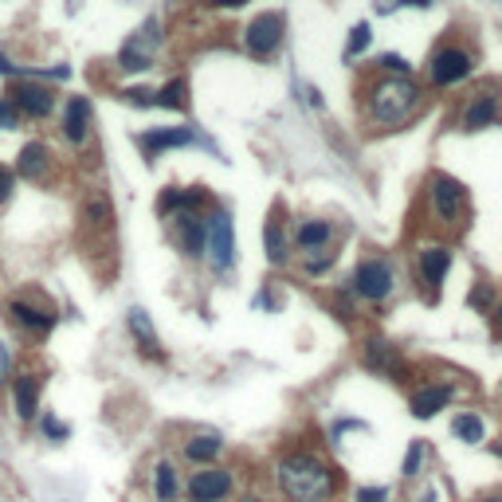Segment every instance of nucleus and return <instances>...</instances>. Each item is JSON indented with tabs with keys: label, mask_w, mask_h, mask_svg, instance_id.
<instances>
[{
	"label": "nucleus",
	"mask_w": 502,
	"mask_h": 502,
	"mask_svg": "<svg viewBox=\"0 0 502 502\" xmlns=\"http://www.w3.org/2000/svg\"><path fill=\"white\" fill-rule=\"evenodd\" d=\"M333 263H338V251H326V255H310V259H299V267L307 279H322Z\"/></svg>",
	"instance_id": "obj_37"
},
{
	"label": "nucleus",
	"mask_w": 502,
	"mask_h": 502,
	"mask_svg": "<svg viewBox=\"0 0 502 502\" xmlns=\"http://www.w3.org/2000/svg\"><path fill=\"white\" fill-rule=\"evenodd\" d=\"M451 400H456V385H451V381H424V385H412L408 412L416 420H432L440 408H448Z\"/></svg>",
	"instance_id": "obj_24"
},
{
	"label": "nucleus",
	"mask_w": 502,
	"mask_h": 502,
	"mask_svg": "<svg viewBox=\"0 0 502 502\" xmlns=\"http://www.w3.org/2000/svg\"><path fill=\"white\" fill-rule=\"evenodd\" d=\"M451 436H456L459 444H483L487 440V420L479 416V412H459V416L451 420Z\"/></svg>",
	"instance_id": "obj_29"
},
{
	"label": "nucleus",
	"mask_w": 502,
	"mask_h": 502,
	"mask_svg": "<svg viewBox=\"0 0 502 502\" xmlns=\"http://www.w3.org/2000/svg\"><path fill=\"white\" fill-rule=\"evenodd\" d=\"M39 436L44 440H52V444H63L67 436H71V424H67V420H59L55 412H39Z\"/></svg>",
	"instance_id": "obj_33"
},
{
	"label": "nucleus",
	"mask_w": 502,
	"mask_h": 502,
	"mask_svg": "<svg viewBox=\"0 0 502 502\" xmlns=\"http://www.w3.org/2000/svg\"><path fill=\"white\" fill-rule=\"evenodd\" d=\"M251 307H259V310H275V307H279V299H275V283H263L259 294L251 299Z\"/></svg>",
	"instance_id": "obj_41"
},
{
	"label": "nucleus",
	"mask_w": 502,
	"mask_h": 502,
	"mask_svg": "<svg viewBox=\"0 0 502 502\" xmlns=\"http://www.w3.org/2000/svg\"><path fill=\"white\" fill-rule=\"evenodd\" d=\"M248 0H204V8H224V12H232V8H243Z\"/></svg>",
	"instance_id": "obj_43"
},
{
	"label": "nucleus",
	"mask_w": 502,
	"mask_h": 502,
	"mask_svg": "<svg viewBox=\"0 0 502 502\" xmlns=\"http://www.w3.org/2000/svg\"><path fill=\"white\" fill-rule=\"evenodd\" d=\"M232 502H271L267 495H255V490H248V495H240V498H232Z\"/></svg>",
	"instance_id": "obj_49"
},
{
	"label": "nucleus",
	"mask_w": 502,
	"mask_h": 502,
	"mask_svg": "<svg viewBox=\"0 0 502 502\" xmlns=\"http://www.w3.org/2000/svg\"><path fill=\"white\" fill-rule=\"evenodd\" d=\"M475 67H479V52L471 44H464V39H440L424 63V75L432 91H451V86H464L475 75Z\"/></svg>",
	"instance_id": "obj_4"
},
{
	"label": "nucleus",
	"mask_w": 502,
	"mask_h": 502,
	"mask_svg": "<svg viewBox=\"0 0 502 502\" xmlns=\"http://www.w3.org/2000/svg\"><path fill=\"white\" fill-rule=\"evenodd\" d=\"M16 177L28 185H52L59 177V157L47 142H39V137H32V142H24L16 150Z\"/></svg>",
	"instance_id": "obj_18"
},
{
	"label": "nucleus",
	"mask_w": 502,
	"mask_h": 502,
	"mask_svg": "<svg viewBox=\"0 0 502 502\" xmlns=\"http://www.w3.org/2000/svg\"><path fill=\"white\" fill-rule=\"evenodd\" d=\"M8 400L20 424H36L44 412V373L39 369H16L8 377Z\"/></svg>",
	"instance_id": "obj_15"
},
{
	"label": "nucleus",
	"mask_w": 502,
	"mask_h": 502,
	"mask_svg": "<svg viewBox=\"0 0 502 502\" xmlns=\"http://www.w3.org/2000/svg\"><path fill=\"white\" fill-rule=\"evenodd\" d=\"M424 459H428V444L424 440H412L405 459H400V475H405V483H412V479L424 475Z\"/></svg>",
	"instance_id": "obj_30"
},
{
	"label": "nucleus",
	"mask_w": 502,
	"mask_h": 502,
	"mask_svg": "<svg viewBox=\"0 0 502 502\" xmlns=\"http://www.w3.org/2000/svg\"><path fill=\"white\" fill-rule=\"evenodd\" d=\"M12 373H16V353H12V346H8L4 338H0V385H8Z\"/></svg>",
	"instance_id": "obj_40"
},
{
	"label": "nucleus",
	"mask_w": 502,
	"mask_h": 502,
	"mask_svg": "<svg viewBox=\"0 0 502 502\" xmlns=\"http://www.w3.org/2000/svg\"><path fill=\"white\" fill-rule=\"evenodd\" d=\"M428 91L416 83V75H381L373 71L366 83H358V111L366 130L373 134H392L424 111Z\"/></svg>",
	"instance_id": "obj_1"
},
{
	"label": "nucleus",
	"mask_w": 502,
	"mask_h": 502,
	"mask_svg": "<svg viewBox=\"0 0 502 502\" xmlns=\"http://www.w3.org/2000/svg\"><path fill=\"white\" fill-rule=\"evenodd\" d=\"M150 490H153V502H181L185 498V479H181V471H177L173 459H157L153 464Z\"/></svg>",
	"instance_id": "obj_27"
},
{
	"label": "nucleus",
	"mask_w": 502,
	"mask_h": 502,
	"mask_svg": "<svg viewBox=\"0 0 502 502\" xmlns=\"http://www.w3.org/2000/svg\"><path fill=\"white\" fill-rule=\"evenodd\" d=\"M212 209V196L209 189H201V185H165L161 193H157V216L161 220H173V216H185V212H209Z\"/></svg>",
	"instance_id": "obj_20"
},
{
	"label": "nucleus",
	"mask_w": 502,
	"mask_h": 502,
	"mask_svg": "<svg viewBox=\"0 0 502 502\" xmlns=\"http://www.w3.org/2000/svg\"><path fill=\"white\" fill-rule=\"evenodd\" d=\"M16 181H20V177H16V169H12V165H4V161H0V209H4V204L16 196Z\"/></svg>",
	"instance_id": "obj_39"
},
{
	"label": "nucleus",
	"mask_w": 502,
	"mask_h": 502,
	"mask_svg": "<svg viewBox=\"0 0 502 502\" xmlns=\"http://www.w3.org/2000/svg\"><path fill=\"white\" fill-rule=\"evenodd\" d=\"M204 263L212 275H228L235 267V224L228 209H209V243H204Z\"/></svg>",
	"instance_id": "obj_11"
},
{
	"label": "nucleus",
	"mask_w": 502,
	"mask_h": 502,
	"mask_svg": "<svg viewBox=\"0 0 502 502\" xmlns=\"http://www.w3.org/2000/svg\"><path fill=\"white\" fill-rule=\"evenodd\" d=\"M291 243L299 259H310V255H326L338 248V224L326 220V216H302L291 228Z\"/></svg>",
	"instance_id": "obj_16"
},
{
	"label": "nucleus",
	"mask_w": 502,
	"mask_h": 502,
	"mask_svg": "<svg viewBox=\"0 0 502 502\" xmlns=\"http://www.w3.org/2000/svg\"><path fill=\"white\" fill-rule=\"evenodd\" d=\"M353 498L358 502H389V487H358Z\"/></svg>",
	"instance_id": "obj_42"
},
{
	"label": "nucleus",
	"mask_w": 502,
	"mask_h": 502,
	"mask_svg": "<svg viewBox=\"0 0 502 502\" xmlns=\"http://www.w3.org/2000/svg\"><path fill=\"white\" fill-rule=\"evenodd\" d=\"M59 137L71 145L75 153L91 150L95 142V103L86 95H71L59 111Z\"/></svg>",
	"instance_id": "obj_12"
},
{
	"label": "nucleus",
	"mask_w": 502,
	"mask_h": 502,
	"mask_svg": "<svg viewBox=\"0 0 502 502\" xmlns=\"http://www.w3.org/2000/svg\"><path fill=\"white\" fill-rule=\"evenodd\" d=\"M451 259H456V251H451V243H444V240H428L416 248L412 271H416V287H420V294H424V302H436L440 294H444V279L451 271Z\"/></svg>",
	"instance_id": "obj_8"
},
{
	"label": "nucleus",
	"mask_w": 502,
	"mask_h": 502,
	"mask_svg": "<svg viewBox=\"0 0 502 502\" xmlns=\"http://www.w3.org/2000/svg\"><path fill=\"white\" fill-rule=\"evenodd\" d=\"M471 502H502V490H483V495H475Z\"/></svg>",
	"instance_id": "obj_47"
},
{
	"label": "nucleus",
	"mask_w": 502,
	"mask_h": 502,
	"mask_svg": "<svg viewBox=\"0 0 502 502\" xmlns=\"http://www.w3.org/2000/svg\"><path fill=\"white\" fill-rule=\"evenodd\" d=\"M456 126L464 134H483L490 126H502V91L495 83L475 86L464 95V103L456 106Z\"/></svg>",
	"instance_id": "obj_9"
},
{
	"label": "nucleus",
	"mask_w": 502,
	"mask_h": 502,
	"mask_svg": "<svg viewBox=\"0 0 502 502\" xmlns=\"http://www.w3.org/2000/svg\"><path fill=\"white\" fill-rule=\"evenodd\" d=\"M157 111H173V114L189 111V78L177 75L169 83L157 86Z\"/></svg>",
	"instance_id": "obj_28"
},
{
	"label": "nucleus",
	"mask_w": 502,
	"mask_h": 502,
	"mask_svg": "<svg viewBox=\"0 0 502 502\" xmlns=\"http://www.w3.org/2000/svg\"><path fill=\"white\" fill-rule=\"evenodd\" d=\"M169 224V240L173 248L185 255V259H204V243H209V212H185V216H173Z\"/></svg>",
	"instance_id": "obj_19"
},
{
	"label": "nucleus",
	"mask_w": 502,
	"mask_h": 502,
	"mask_svg": "<svg viewBox=\"0 0 502 502\" xmlns=\"http://www.w3.org/2000/svg\"><path fill=\"white\" fill-rule=\"evenodd\" d=\"M487 318H490V330H495V333H498V338H502V294H498V302H495V310H490V314H487Z\"/></svg>",
	"instance_id": "obj_44"
},
{
	"label": "nucleus",
	"mask_w": 502,
	"mask_h": 502,
	"mask_svg": "<svg viewBox=\"0 0 502 502\" xmlns=\"http://www.w3.org/2000/svg\"><path fill=\"white\" fill-rule=\"evenodd\" d=\"M126 333H130V342L137 346V353H142L145 361H165L161 338H157L150 314H145L142 307H130V310H126Z\"/></svg>",
	"instance_id": "obj_25"
},
{
	"label": "nucleus",
	"mask_w": 502,
	"mask_h": 502,
	"mask_svg": "<svg viewBox=\"0 0 502 502\" xmlns=\"http://www.w3.org/2000/svg\"><path fill=\"white\" fill-rule=\"evenodd\" d=\"M78 220H83V232L95 235V240H114V201L103 189L83 193V201H78Z\"/></svg>",
	"instance_id": "obj_21"
},
{
	"label": "nucleus",
	"mask_w": 502,
	"mask_h": 502,
	"mask_svg": "<svg viewBox=\"0 0 502 502\" xmlns=\"http://www.w3.org/2000/svg\"><path fill=\"white\" fill-rule=\"evenodd\" d=\"M361 366H366L369 373H377V377L397 381V385H408L412 381L408 358L400 353V346H392L389 338H366L361 342Z\"/></svg>",
	"instance_id": "obj_14"
},
{
	"label": "nucleus",
	"mask_w": 502,
	"mask_h": 502,
	"mask_svg": "<svg viewBox=\"0 0 502 502\" xmlns=\"http://www.w3.org/2000/svg\"><path fill=\"white\" fill-rule=\"evenodd\" d=\"M8 98H12L16 111L24 118H32V122H44V118H52L59 111L55 86L44 83V78H16V83L8 86Z\"/></svg>",
	"instance_id": "obj_17"
},
{
	"label": "nucleus",
	"mask_w": 502,
	"mask_h": 502,
	"mask_svg": "<svg viewBox=\"0 0 502 502\" xmlns=\"http://www.w3.org/2000/svg\"><path fill=\"white\" fill-rule=\"evenodd\" d=\"M122 103L137 106V111H157V86H126Z\"/></svg>",
	"instance_id": "obj_36"
},
{
	"label": "nucleus",
	"mask_w": 502,
	"mask_h": 502,
	"mask_svg": "<svg viewBox=\"0 0 502 502\" xmlns=\"http://www.w3.org/2000/svg\"><path fill=\"white\" fill-rule=\"evenodd\" d=\"M283 39H287V20H283V12H255L248 24H243V52H248L251 59H259V63H267V59L279 55Z\"/></svg>",
	"instance_id": "obj_10"
},
{
	"label": "nucleus",
	"mask_w": 502,
	"mask_h": 502,
	"mask_svg": "<svg viewBox=\"0 0 502 502\" xmlns=\"http://www.w3.org/2000/svg\"><path fill=\"white\" fill-rule=\"evenodd\" d=\"M424 216L432 232L459 235L471 224V193L459 177L451 173H432L424 181Z\"/></svg>",
	"instance_id": "obj_3"
},
{
	"label": "nucleus",
	"mask_w": 502,
	"mask_h": 502,
	"mask_svg": "<svg viewBox=\"0 0 502 502\" xmlns=\"http://www.w3.org/2000/svg\"><path fill=\"white\" fill-rule=\"evenodd\" d=\"M350 294L358 302H369V307H385V302L397 294L400 287V275H397V263L389 255H361L353 263L350 279H346Z\"/></svg>",
	"instance_id": "obj_5"
},
{
	"label": "nucleus",
	"mask_w": 502,
	"mask_h": 502,
	"mask_svg": "<svg viewBox=\"0 0 502 502\" xmlns=\"http://www.w3.org/2000/svg\"><path fill=\"white\" fill-rule=\"evenodd\" d=\"M302 95H307V103L314 106V111H322V106H326V103H322V91H318V86H307Z\"/></svg>",
	"instance_id": "obj_45"
},
{
	"label": "nucleus",
	"mask_w": 502,
	"mask_h": 502,
	"mask_svg": "<svg viewBox=\"0 0 502 502\" xmlns=\"http://www.w3.org/2000/svg\"><path fill=\"white\" fill-rule=\"evenodd\" d=\"M224 436L220 432H193L189 440L181 444V459L185 464H193V467H209V464H216V459L224 456Z\"/></svg>",
	"instance_id": "obj_26"
},
{
	"label": "nucleus",
	"mask_w": 502,
	"mask_h": 502,
	"mask_svg": "<svg viewBox=\"0 0 502 502\" xmlns=\"http://www.w3.org/2000/svg\"><path fill=\"white\" fill-rule=\"evenodd\" d=\"M4 318H8V326H12L16 333H24V338H32V342L52 338V330L59 326V310L44 299V294H28V291L8 294L4 299Z\"/></svg>",
	"instance_id": "obj_6"
},
{
	"label": "nucleus",
	"mask_w": 502,
	"mask_h": 502,
	"mask_svg": "<svg viewBox=\"0 0 502 502\" xmlns=\"http://www.w3.org/2000/svg\"><path fill=\"white\" fill-rule=\"evenodd\" d=\"M369 44H373V28H369V24H353V32H350V39H346V59L366 55Z\"/></svg>",
	"instance_id": "obj_34"
},
{
	"label": "nucleus",
	"mask_w": 502,
	"mask_h": 502,
	"mask_svg": "<svg viewBox=\"0 0 502 502\" xmlns=\"http://www.w3.org/2000/svg\"><path fill=\"white\" fill-rule=\"evenodd\" d=\"M408 502H436V487H420L416 495H412Z\"/></svg>",
	"instance_id": "obj_46"
},
{
	"label": "nucleus",
	"mask_w": 502,
	"mask_h": 502,
	"mask_svg": "<svg viewBox=\"0 0 502 502\" xmlns=\"http://www.w3.org/2000/svg\"><path fill=\"white\" fill-rule=\"evenodd\" d=\"M275 487L287 502H333L338 495V471L322 451L287 448L275 459Z\"/></svg>",
	"instance_id": "obj_2"
},
{
	"label": "nucleus",
	"mask_w": 502,
	"mask_h": 502,
	"mask_svg": "<svg viewBox=\"0 0 502 502\" xmlns=\"http://www.w3.org/2000/svg\"><path fill=\"white\" fill-rule=\"evenodd\" d=\"M209 150L212 157H220V145L212 142L209 134H201L196 126H150V130L137 134V150L145 153V161H157V157L173 153V150Z\"/></svg>",
	"instance_id": "obj_7"
},
{
	"label": "nucleus",
	"mask_w": 502,
	"mask_h": 502,
	"mask_svg": "<svg viewBox=\"0 0 502 502\" xmlns=\"http://www.w3.org/2000/svg\"><path fill=\"white\" fill-rule=\"evenodd\" d=\"M373 71H381V75H412V63L405 55H397V52H385V55L373 59Z\"/></svg>",
	"instance_id": "obj_35"
},
{
	"label": "nucleus",
	"mask_w": 502,
	"mask_h": 502,
	"mask_svg": "<svg viewBox=\"0 0 502 502\" xmlns=\"http://www.w3.org/2000/svg\"><path fill=\"white\" fill-rule=\"evenodd\" d=\"M157 39H161V24H157V20H150L142 32L130 36V39L122 44V52H118V71H126V75L150 71V67H153V44H157Z\"/></svg>",
	"instance_id": "obj_22"
},
{
	"label": "nucleus",
	"mask_w": 502,
	"mask_h": 502,
	"mask_svg": "<svg viewBox=\"0 0 502 502\" xmlns=\"http://www.w3.org/2000/svg\"><path fill=\"white\" fill-rule=\"evenodd\" d=\"M235 495V471L224 464L196 467L185 479V502H232Z\"/></svg>",
	"instance_id": "obj_13"
},
{
	"label": "nucleus",
	"mask_w": 502,
	"mask_h": 502,
	"mask_svg": "<svg viewBox=\"0 0 502 502\" xmlns=\"http://www.w3.org/2000/svg\"><path fill=\"white\" fill-rule=\"evenodd\" d=\"M397 4H400V8H432L436 0H397Z\"/></svg>",
	"instance_id": "obj_48"
},
{
	"label": "nucleus",
	"mask_w": 502,
	"mask_h": 502,
	"mask_svg": "<svg viewBox=\"0 0 502 502\" xmlns=\"http://www.w3.org/2000/svg\"><path fill=\"white\" fill-rule=\"evenodd\" d=\"M20 118H24V114L16 111V103H12V98H8V95H0V134L20 130Z\"/></svg>",
	"instance_id": "obj_38"
},
{
	"label": "nucleus",
	"mask_w": 502,
	"mask_h": 502,
	"mask_svg": "<svg viewBox=\"0 0 502 502\" xmlns=\"http://www.w3.org/2000/svg\"><path fill=\"white\" fill-rule=\"evenodd\" d=\"M263 251H267L271 267H287L294 259V243H291V228H287V209L275 204L267 224H263Z\"/></svg>",
	"instance_id": "obj_23"
},
{
	"label": "nucleus",
	"mask_w": 502,
	"mask_h": 502,
	"mask_svg": "<svg viewBox=\"0 0 502 502\" xmlns=\"http://www.w3.org/2000/svg\"><path fill=\"white\" fill-rule=\"evenodd\" d=\"M330 310H333V318L346 322V326H353V322H358V299L350 294V287H342V291L330 294Z\"/></svg>",
	"instance_id": "obj_31"
},
{
	"label": "nucleus",
	"mask_w": 502,
	"mask_h": 502,
	"mask_svg": "<svg viewBox=\"0 0 502 502\" xmlns=\"http://www.w3.org/2000/svg\"><path fill=\"white\" fill-rule=\"evenodd\" d=\"M495 302H498V291L490 287V283H483V279L467 291V307L475 314H490V310H495Z\"/></svg>",
	"instance_id": "obj_32"
}]
</instances>
